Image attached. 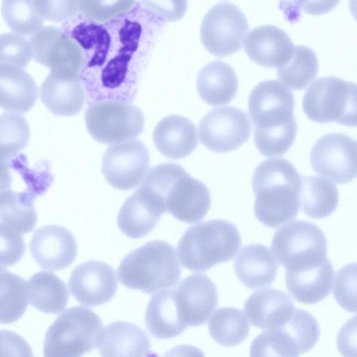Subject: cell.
Instances as JSON below:
<instances>
[{
    "label": "cell",
    "instance_id": "1",
    "mask_svg": "<svg viewBox=\"0 0 357 357\" xmlns=\"http://www.w3.org/2000/svg\"><path fill=\"white\" fill-rule=\"evenodd\" d=\"M294 108V96L280 82L264 81L252 90L248 110L255 146L262 155H282L292 146L297 132Z\"/></svg>",
    "mask_w": 357,
    "mask_h": 357
},
{
    "label": "cell",
    "instance_id": "14",
    "mask_svg": "<svg viewBox=\"0 0 357 357\" xmlns=\"http://www.w3.org/2000/svg\"><path fill=\"white\" fill-rule=\"evenodd\" d=\"M199 139L208 149L225 153L235 150L250 135L247 114L234 107H217L206 114L199 126Z\"/></svg>",
    "mask_w": 357,
    "mask_h": 357
},
{
    "label": "cell",
    "instance_id": "33",
    "mask_svg": "<svg viewBox=\"0 0 357 357\" xmlns=\"http://www.w3.org/2000/svg\"><path fill=\"white\" fill-rule=\"evenodd\" d=\"M278 78L293 90H303L317 75L318 59L314 52L304 45L294 46L290 59L278 68Z\"/></svg>",
    "mask_w": 357,
    "mask_h": 357
},
{
    "label": "cell",
    "instance_id": "19",
    "mask_svg": "<svg viewBox=\"0 0 357 357\" xmlns=\"http://www.w3.org/2000/svg\"><path fill=\"white\" fill-rule=\"evenodd\" d=\"M36 262L42 268L59 271L69 266L77 256V242L66 228L50 225L38 228L29 243Z\"/></svg>",
    "mask_w": 357,
    "mask_h": 357
},
{
    "label": "cell",
    "instance_id": "38",
    "mask_svg": "<svg viewBox=\"0 0 357 357\" xmlns=\"http://www.w3.org/2000/svg\"><path fill=\"white\" fill-rule=\"evenodd\" d=\"M32 57L31 43L22 35L7 33L0 36V67L23 69Z\"/></svg>",
    "mask_w": 357,
    "mask_h": 357
},
{
    "label": "cell",
    "instance_id": "18",
    "mask_svg": "<svg viewBox=\"0 0 357 357\" xmlns=\"http://www.w3.org/2000/svg\"><path fill=\"white\" fill-rule=\"evenodd\" d=\"M174 293L181 317L189 326L204 324L218 303L217 288L204 274L188 276Z\"/></svg>",
    "mask_w": 357,
    "mask_h": 357
},
{
    "label": "cell",
    "instance_id": "2",
    "mask_svg": "<svg viewBox=\"0 0 357 357\" xmlns=\"http://www.w3.org/2000/svg\"><path fill=\"white\" fill-rule=\"evenodd\" d=\"M302 178L284 158L261 162L252 176L255 214L263 225L275 228L294 219L300 208Z\"/></svg>",
    "mask_w": 357,
    "mask_h": 357
},
{
    "label": "cell",
    "instance_id": "32",
    "mask_svg": "<svg viewBox=\"0 0 357 357\" xmlns=\"http://www.w3.org/2000/svg\"><path fill=\"white\" fill-rule=\"evenodd\" d=\"M0 201V225L20 234L34 229L37 213L33 200L13 190H1Z\"/></svg>",
    "mask_w": 357,
    "mask_h": 357
},
{
    "label": "cell",
    "instance_id": "25",
    "mask_svg": "<svg viewBox=\"0 0 357 357\" xmlns=\"http://www.w3.org/2000/svg\"><path fill=\"white\" fill-rule=\"evenodd\" d=\"M234 266L239 280L252 289L271 284L278 272V264L270 249L261 244L243 247Z\"/></svg>",
    "mask_w": 357,
    "mask_h": 357
},
{
    "label": "cell",
    "instance_id": "36",
    "mask_svg": "<svg viewBox=\"0 0 357 357\" xmlns=\"http://www.w3.org/2000/svg\"><path fill=\"white\" fill-rule=\"evenodd\" d=\"M1 13L7 26L15 33L32 35L43 27L35 0H2Z\"/></svg>",
    "mask_w": 357,
    "mask_h": 357
},
{
    "label": "cell",
    "instance_id": "39",
    "mask_svg": "<svg viewBox=\"0 0 357 357\" xmlns=\"http://www.w3.org/2000/svg\"><path fill=\"white\" fill-rule=\"evenodd\" d=\"M333 296L343 309L357 313V262L348 264L337 271Z\"/></svg>",
    "mask_w": 357,
    "mask_h": 357
},
{
    "label": "cell",
    "instance_id": "26",
    "mask_svg": "<svg viewBox=\"0 0 357 357\" xmlns=\"http://www.w3.org/2000/svg\"><path fill=\"white\" fill-rule=\"evenodd\" d=\"M333 277V268L328 259L312 268L286 271L285 281L288 291L297 301L312 305L322 301L331 293Z\"/></svg>",
    "mask_w": 357,
    "mask_h": 357
},
{
    "label": "cell",
    "instance_id": "35",
    "mask_svg": "<svg viewBox=\"0 0 357 357\" xmlns=\"http://www.w3.org/2000/svg\"><path fill=\"white\" fill-rule=\"evenodd\" d=\"M29 301L28 283L22 277L1 266V323L7 324L18 320L25 312Z\"/></svg>",
    "mask_w": 357,
    "mask_h": 357
},
{
    "label": "cell",
    "instance_id": "12",
    "mask_svg": "<svg viewBox=\"0 0 357 357\" xmlns=\"http://www.w3.org/2000/svg\"><path fill=\"white\" fill-rule=\"evenodd\" d=\"M313 170L337 184H346L357 177V146L349 136L332 132L320 137L310 152Z\"/></svg>",
    "mask_w": 357,
    "mask_h": 357
},
{
    "label": "cell",
    "instance_id": "20",
    "mask_svg": "<svg viewBox=\"0 0 357 357\" xmlns=\"http://www.w3.org/2000/svg\"><path fill=\"white\" fill-rule=\"evenodd\" d=\"M40 97L52 114L70 116L82 109L86 92L79 74L51 71L40 86Z\"/></svg>",
    "mask_w": 357,
    "mask_h": 357
},
{
    "label": "cell",
    "instance_id": "44",
    "mask_svg": "<svg viewBox=\"0 0 357 357\" xmlns=\"http://www.w3.org/2000/svg\"><path fill=\"white\" fill-rule=\"evenodd\" d=\"M337 347L344 356H357V315L349 319L337 336Z\"/></svg>",
    "mask_w": 357,
    "mask_h": 357
},
{
    "label": "cell",
    "instance_id": "10",
    "mask_svg": "<svg viewBox=\"0 0 357 357\" xmlns=\"http://www.w3.org/2000/svg\"><path fill=\"white\" fill-rule=\"evenodd\" d=\"M85 123L91 137L107 144L130 140L142 132L144 117L141 109L118 100H102L85 112Z\"/></svg>",
    "mask_w": 357,
    "mask_h": 357
},
{
    "label": "cell",
    "instance_id": "21",
    "mask_svg": "<svg viewBox=\"0 0 357 357\" xmlns=\"http://www.w3.org/2000/svg\"><path fill=\"white\" fill-rule=\"evenodd\" d=\"M294 44L287 33L273 25H263L251 30L244 40L249 58L259 66L279 68L291 57Z\"/></svg>",
    "mask_w": 357,
    "mask_h": 357
},
{
    "label": "cell",
    "instance_id": "3",
    "mask_svg": "<svg viewBox=\"0 0 357 357\" xmlns=\"http://www.w3.org/2000/svg\"><path fill=\"white\" fill-rule=\"evenodd\" d=\"M241 244V235L233 223L211 220L189 227L178 243L177 252L185 268L202 272L232 259Z\"/></svg>",
    "mask_w": 357,
    "mask_h": 357
},
{
    "label": "cell",
    "instance_id": "17",
    "mask_svg": "<svg viewBox=\"0 0 357 357\" xmlns=\"http://www.w3.org/2000/svg\"><path fill=\"white\" fill-rule=\"evenodd\" d=\"M68 286L79 303L92 307L109 302L116 294L118 284L113 268L103 261L90 260L74 268Z\"/></svg>",
    "mask_w": 357,
    "mask_h": 357
},
{
    "label": "cell",
    "instance_id": "16",
    "mask_svg": "<svg viewBox=\"0 0 357 357\" xmlns=\"http://www.w3.org/2000/svg\"><path fill=\"white\" fill-rule=\"evenodd\" d=\"M166 211L162 195L151 187L141 183L122 205L118 214L117 225L127 236L142 238L155 227Z\"/></svg>",
    "mask_w": 357,
    "mask_h": 357
},
{
    "label": "cell",
    "instance_id": "43",
    "mask_svg": "<svg viewBox=\"0 0 357 357\" xmlns=\"http://www.w3.org/2000/svg\"><path fill=\"white\" fill-rule=\"evenodd\" d=\"M139 1L145 8L169 22H174L181 19L187 9L186 0Z\"/></svg>",
    "mask_w": 357,
    "mask_h": 357
},
{
    "label": "cell",
    "instance_id": "6",
    "mask_svg": "<svg viewBox=\"0 0 357 357\" xmlns=\"http://www.w3.org/2000/svg\"><path fill=\"white\" fill-rule=\"evenodd\" d=\"M100 317L91 309L75 306L60 314L47 329L46 357H77L94 349L102 330Z\"/></svg>",
    "mask_w": 357,
    "mask_h": 357
},
{
    "label": "cell",
    "instance_id": "40",
    "mask_svg": "<svg viewBox=\"0 0 357 357\" xmlns=\"http://www.w3.org/2000/svg\"><path fill=\"white\" fill-rule=\"evenodd\" d=\"M135 0H79V12L96 22H104L128 11Z\"/></svg>",
    "mask_w": 357,
    "mask_h": 357
},
{
    "label": "cell",
    "instance_id": "13",
    "mask_svg": "<svg viewBox=\"0 0 357 357\" xmlns=\"http://www.w3.org/2000/svg\"><path fill=\"white\" fill-rule=\"evenodd\" d=\"M149 167V155L139 140L130 139L114 144L105 151L102 172L113 188L127 190L142 182Z\"/></svg>",
    "mask_w": 357,
    "mask_h": 357
},
{
    "label": "cell",
    "instance_id": "46",
    "mask_svg": "<svg viewBox=\"0 0 357 357\" xmlns=\"http://www.w3.org/2000/svg\"><path fill=\"white\" fill-rule=\"evenodd\" d=\"M349 9L352 16L357 21V0L349 1Z\"/></svg>",
    "mask_w": 357,
    "mask_h": 357
},
{
    "label": "cell",
    "instance_id": "15",
    "mask_svg": "<svg viewBox=\"0 0 357 357\" xmlns=\"http://www.w3.org/2000/svg\"><path fill=\"white\" fill-rule=\"evenodd\" d=\"M33 58L51 71L79 74L84 66V53L77 43L61 29L45 26L29 40Z\"/></svg>",
    "mask_w": 357,
    "mask_h": 357
},
{
    "label": "cell",
    "instance_id": "30",
    "mask_svg": "<svg viewBox=\"0 0 357 357\" xmlns=\"http://www.w3.org/2000/svg\"><path fill=\"white\" fill-rule=\"evenodd\" d=\"M299 199L300 206L305 215L321 219L330 215L336 209L339 193L337 186L326 178L303 176Z\"/></svg>",
    "mask_w": 357,
    "mask_h": 357
},
{
    "label": "cell",
    "instance_id": "4",
    "mask_svg": "<svg viewBox=\"0 0 357 357\" xmlns=\"http://www.w3.org/2000/svg\"><path fill=\"white\" fill-rule=\"evenodd\" d=\"M142 183L162 195L167 212L179 221L198 222L210 208L207 187L177 164L163 163L151 168Z\"/></svg>",
    "mask_w": 357,
    "mask_h": 357
},
{
    "label": "cell",
    "instance_id": "27",
    "mask_svg": "<svg viewBox=\"0 0 357 357\" xmlns=\"http://www.w3.org/2000/svg\"><path fill=\"white\" fill-rule=\"evenodd\" d=\"M145 322L150 333L159 339H169L181 334L188 326L178 310L174 290H163L149 301Z\"/></svg>",
    "mask_w": 357,
    "mask_h": 357
},
{
    "label": "cell",
    "instance_id": "7",
    "mask_svg": "<svg viewBox=\"0 0 357 357\" xmlns=\"http://www.w3.org/2000/svg\"><path fill=\"white\" fill-rule=\"evenodd\" d=\"M271 250L286 271H301L317 267L328 259L326 236L316 225L295 220L274 234Z\"/></svg>",
    "mask_w": 357,
    "mask_h": 357
},
{
    "label": "cell",
    "instance_id": "9",
    "mask_svg": "<svg viewBox=\"0 0 357 357\" xmlns=\"http://www.w3.org/2000/svg\"><path fill=\"white\" fill-rule=\"evenodd\" d=\"M320 335L316 319L307 311L295 308L280 326L265 330L250 347L251 356H298L310 350Z\"/></svg>",
    "mask_w": 357,
    "mask_h": 357
},
{
    "label": "cell",
    "instance_id": "42",
    "mask_svg": "<svg viewBox=\"0 0 357 357\" xmlns=\"http://www.w3.org/2000/svg\"><path fill=\"white\" fill-rule=\"evenodd\" d=\"M1 226V266H12L23 256L25 245L22 234Z\"/></svg>",
    "mask_w": 357,
    "mask_h": 357
},
{
    "label": "cell",
    "instance_id": "31",
    "mask_svg": "<svg viewBox=\"0 0 357 357\" xmlns=\"http://www.w3.org/2000/svg\"><path fill=\"white\" fill-rule=\"evenodd\" d=\"M27 283L29 302L36 310L47 314H57L66 306L68 301L67 287L53 273H36Z\"/></svg>",
    "mask_w": 357,
    "mask_h": 357
},
{
    "label": "cell",
    "instance_id": "29",
    "mask_svg": "<svg viewBox=\"0 0 357 357\" xmlns=\"http://www.w3.org/2000/svg\"><path fill=\"white\" fill-rule=\"evenodd\" d=\"M38 92L34 79L23 69L0 67V105L3 109L26 112L34 105Z\"/></svg>",
    "mask_w": 357,
    "mask_h": 357
},
{
    "label": "cell",
    "instance_id": "22",
    "mask_svg": "<svg viewBox=\"0 0 357 357\" xmlns=\"http://www.w3.org/2000/svg\"><path fill=\"white\" fill-rule=\"evenodd\" d=\"M291 298L285 292L264 288L252 294L244 304V312L255 327L267 330L284 322L294 312Z\"/></svg>",
    "mask_w": 357,
    "mask_h": 357
},
{
    "label": "cell",
    "instance_id": "11",
    "mask_svg": "<svg viewBox=\"0 0 357 357\" xmlns=\"http://www.w3.org/2000/svg\"><path fill=\"white\" fill-rule=\"evenodd\" d=\"M248 30V21L241 10L232 3H221L213 6L204 17L200 38L211 54L225 56L241 48Z\"/></svg>",
    "mask_w": 357,
    "mask_h": 357
},
{
    "label": "cell",
    "instance_id": "34",
    "mask_svg": "<svg viewBox=\"0 0 357 357\" xmlns=\"http://www.w3.org/2000/svg\"><path fill=\"white\" fill-rule=\"evenodd\" d=\"M211 337L219 344L234 347L243 342L250 331L249 322L243 312L235 307L217 310L210 318Z\"/></svg>",
    "mask_w": 357,
    "mask_h": 357
},
{
    "label": "cell",
    "instance_id": "5",
    "mask_svg": "<svg viewBox=\"0 0 357 357\" xmlns=\"http://www.w3.org/2000/svg\"><path fill=\"white\" fill-rule=\"evenodd\" d=\"M117 275L125 287L153 294L175 285L181 268L174 248L154 240L128 254L119 266Z\"/></svg>",
    "mask_w": 357,
    "mask_h": 357
},
{
    "label": "cell",
    "instance_id": "41",
    "mask_svg": "<svg viewBox=\"0 0 357 357\" xmlns=\"http://www.w3.org/2000/svg\"><path fill=\"white\" fill-rule=\"evenodd\" d=\"M43 20L59 22L75 16L79 11V0H35Z\"/></svg>",
    "mask_w": 357,
    "mask_h": 357
},
{
    "label": "cell",
    "instance_id": "28",
    "mask_svg": "<svg viewBox=\"0 0 357 357\" xmlns=\"http://www.w3.org/2000/svg\"><path fill=\"white\" fill-rule=\"evenodd\" d=\"M197 89L202 99L211 105L229 103L238 89L234 70L228 64L213 61L202 68L197 79Z\"/></svg>",
    "mask_w": 357,
    "mask_h": 357
},
{
    "label": "cell",
    "instance_id": "45",
    "mask_svg": "<svg viewBox=\"0 0 357 357\" xmlns=\"http://www.w3.org/2000/svg\"><path fill=\"white\" fill-rule=\"evenodd\" d=\"M295 6L309 15H320L333 10L340 0H294Z\"/></svg>",
    "mask_w": 357,
    "mask_h": 357
},
{
    "label": "cell",
    "instance_id": "24",
    "mask_svg": "<svg viewBox=\"0 0 357 357\" xmlns=\"http://www.w3.org/2000/svg\"><path fill=\"white\" fill-rule=\"evenodd\" d=\"M153 138L158 150L170 159H181L197 147V133L194 123L178 115L168 116L155 126Z\"/></svg>",
    "mask_w": 357,
    "mask_h": 357
},
{
    "label": "cell",
    "instance_id": "23",
    "mask_svg": "<svg viewBox=\"0 0 357 357\" xmlns=\"http://www.w3.org/2000/svg\"><path fill=\"white\" fill-rule=\"evenodd\" d=\"M97 347L102 356H145L151 353L147 334L127 321L112 322L103 328Z\"/></svg>",
    "mask_w": 357,
    "mask_h": 357
},
{
    "label": "cell",
    "instance_id": "8",
    "mask_svg": "<svg viewBox=\"0 0 357 357\" xmlns=\"http://www.w3.org/2000/svg\"><path fill=\"white\" fill-rule=\"evenodd\" d=\"M302 107L314 122L357 126V84L333 76L320 77L306 90Z\"/></svg>",
    "mask_w": 357,
    "mask_h": 357
},
{
    "label": "cell",
    "instance_id": "37",
    "mask_svg": "<svg viewBox=\"0 0 357 357\" xmlns=\"http://www.w3.org/2000/svg\"><path fill=\"white\" fill-rule=\"evenodd\" d=\"M29 137V127L22 115L11 112L1 115V159L15 155L28 144Z\"/></svg>",
    "mask_w": 357,
    "mask_h": 357
}]
</instances>
